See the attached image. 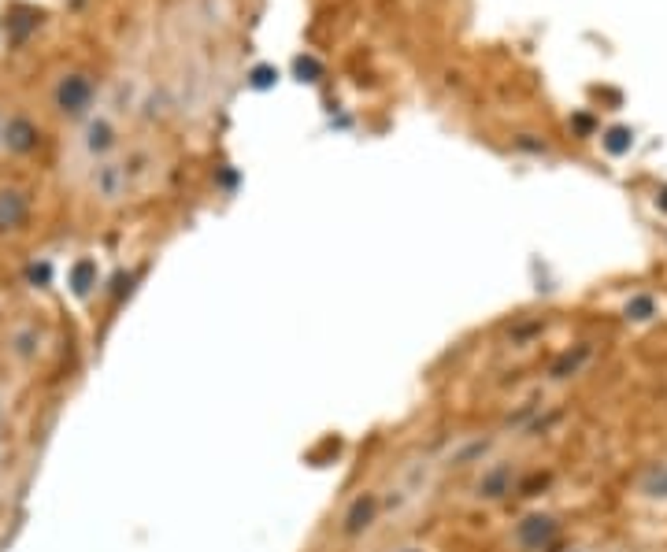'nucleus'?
Instances as JSON below:
<instances>
[{
    "label": "nucleus",
    "instance_id": "4",
    "mask_svg": "<svg viewBox=\"0 0 667 552\" xmlns=\"http://www.w3.org/2000/svg\"><path fill=\"white\" fill-rule=\"evenodd\" d=\"M93 189L101 193L104 201H119L126 189V171L119 164H101L93 171Z\"/></svg>",
    "mask_w": 667,
    "mask_h": 552
},
{
    "label": "nucleus",
    "instance_id": "14",
    "mask_svg": "<svg viewBox=\"0 0 667 552\" xmlns=\"http://www.w3.org/2000/svg\"><path fill=\"white\" fill-rule=\"evenodd\" d=\"M30 282H48V264H34V267H30Z\"/></svg>",
    "mask_w": 667,
    "mask_h": 552
},
{
    "label": "nucleus",
    "instance_id": "9",
    "mask_svg": "<svg viewBox=\"0 0 667 552\" xmlns=\"http://www.w3.org/2000/svg\"><path fill=\"white\" fill-rule=\"evenodd\" d=\"M71 286H74L78 297H86L89 289L96 286V264H93V259H78L74 271H71Z\"/></svg>",
    "mask_w": 667,
    "mask_h": 552
},
{
    "label": "nucleus",
    "instance_id": "5",
    "mask_svg": "<svg viewBox=\"0 0 667 552\" xmlns=\"http://www.w3.org/2000/svg\"><path fill=\"white\" fill-rule=\"evenodd\" d=\"M4 141H8L11 152H30L38 145V126L30 123V119H23V116H15L4 126Z\"/></svg>",
    "mask_w": 667,
    "mask_h": 552
},
{
    "label": "nucleus",
    "instance_id": "1",
    "mask_svg": "<svg viewBox=\"0 0 667 552\" xmlns=\"http://www.w3.org/2000/svg\"><path fill=\"white\" fill-rule=\"evenodd\" d=\"M89 101H93V86L82 74H67L56 86V104H60V111H67V116H82L89 108Z\"/></svg>",
    "mask_w": 667,
    "mask_h": 552
},
{
    "label": "nucleus",
    "instance_id": "10",
    "mask_svg": "<svg viewBox=\"0 0 667 552\" xmlns=\"http://www.w3.org/2000/svg\"><path fill=\"white\" fill-rule=\"evenodd\" d=\"M585 360H590V345H578V352H575V356H571V352L560 356V364L552 367V375H556V378H567V375H575V371H578Z\"/></svg>",
    "mask_w": 667,
    "mask_h": 552
},
{
    "label": "nucleus",
    "instance_id": "6",
    "mask_svg": "<svg viewBox=\"0 0 667 552\" xmlns=\"http://www.w3.org/2000/svg\"><path fill=\"white\" fill-rule=\"evenodd\" d=\"M475 490H478V497H486V500H497V497H504V493H512V467H504V463L490 467V471L478 478Z\"/></svg>",
    "mask_w": 667,
    "mask_h": 552
},
{
    "label": "nucleus",
    "instance_id": "16",
    "mask_svg": "<svg viewBox=\"0 0 667 552\" xmlns=\"http://www.w3.org/2000/svg\"><path fill=\"white\" fill-rule=\"evenodd\" d=\"M0 141H4V126H0Z\"/></svg>",
    "mask_w": 667,
    "mask_h": 552
},
{
    "label": "nucleus",
    "instance_id": "17",
    "mask_svg": "<svg viewBox=\"0 0 667 552\" xmlns=\"http://www.w3.org/2000/svg\"><path fill=\"white\" fill-rule=\"evenodd\" d=\"M404 552H415V548H404Z\"/></svg>",
    "mask_w": 667,
    "mask_h": 552
},
{
    "label": "nucleus",
    "instance_id": "2",
    "mask_svg": "<svg viewBox=\"0 0 667 552\" xmlns=\"http://www.w3.org/2000/svg\"><path fill=\"white\" fill-rule=\"evenodd\" d=\"M552 538H556V523H552L549 515H530V519H523V523L515 526V541L523 548H542Z\"/></svg>",
    "mask_w": 667,
    "mask_h": 552
},
{
    "label": "nucleus",
    "instance_id": "8",
    "mask_svg": "<svg viewBox=\"0 0 667 552\" xmlns=\"http://www.w3.org/2000/svg\"><path fill=\"white\" fill-rule=\"evenodd\" d=\"M111 126L104 123V119H96V123H89L86 126V152L89 156H101V152H108L111 149Z\"/></svg>",
    "mask_w": 667,
    "mask_h": 552
},
{
    "label": "nucleus",
    "instance_id": "13",
    "mask_svg": "<svg viewBox=\"0 0 667 552\" xmlns=\"http://www.w3.org/2000/svg\"><path fill=\"white\" fill-rule=\"evenodd\" d=\"M605 145H608L612 152H627V149H630V137H627V130H612Z\"/></svg>",
    "mask_w": 667,
    "mask_h": 552
},
{
    "label": "nucleus",
    "instance_id": "12",
    "mask_svg": "<svg viewBox=\"0 0 667 552\" xmlns=\"http://www.w3.org/2000/svg\"><path fill=\"white\" fill-rule=\"evenodd\" d=\"M645 490L653 493V497H667V467L653 471V475L645 478Z\"/></svg>",
    "mask_w": 667,
    "mask_h": 552
},
{
    "label": "nucleus",
    "instance_id": "3",
    "mask_svg": "<svg viewBox=\"0 0 667 552\" xmlns=\"http://www.w3.org/2000/svg\"><path fill=\"white\" fill-rule=\"evenodd\" d=\"M375 515H379V497L375 493H364V497H356L349 512H345V538H356V534H364L371 523H375Z\"/></svg>",
    "mask_w": 667,
    "mask_h": 552
},
{
    "label": "nucleus",
    "instance_id": "11",
    "mask_svg": "<svg viewBox=\"0 0 667 552\" xmlns=\"http://www.w3.org/2000/svg\"><path fill=\"white\" fill-rule=\"evenodd\" d=\"M653 312H656L653 297H634V300L627 304V319H634V322H645V319H653Z\"/></svg>",
    "mask_w": 667,
    "mask_h": 552
},
{
    "label": "nucleus",
    "instance_id": "15",
    "mask_svg": "<svg viewBox=\"0 0 667 552\" xmlns=\"http://www.w3.org/2000/svg\"><path fill=\"white\" fill-rule=\"evenodd\" d=\"M660 208H663V212H667V189L660 193Z\"/></svg>",
    "mask_w": 667,
    "mask_h": 552
},
{
    "label": "nucleus",
    "instance_id": "7",
    "mask_svg": "<svg viewBox=\"0 0 667 552\" xmlns=\"http://www.w3.org/2000/svg\"><path fill=\"white\" fill-rule=\"evenodd\" d=\"M26 219V197L19 189H0V230H15Z\"/></svg>",
    "mask_w": 667,
    "mask_h": 552
}]
</instances>
